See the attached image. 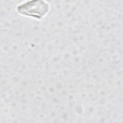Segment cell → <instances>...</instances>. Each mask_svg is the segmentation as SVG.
Wrapping results in <instances>:
<instances>
[{"label":"cell","instance_id":"cell-1","mask_svg":"<svg viewBox=\"0 0 123 123\" xmlns=\"http://www.w3.org/2000/svg\"><path fill=\"white\" fill-rule=\"evenodd\" d=\"M49 10V4L42 0L27 1L20 3L16 7V12L19 14L37 20L46 17Z\"/></svg>","mask_w":123,"mask_h":123}]
</instances>
